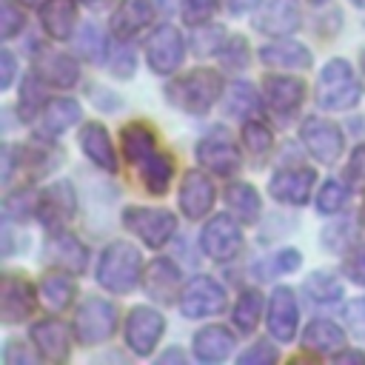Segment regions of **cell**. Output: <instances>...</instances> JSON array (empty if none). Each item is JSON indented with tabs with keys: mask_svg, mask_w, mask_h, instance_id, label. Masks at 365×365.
Here are the masks:
<instances>
[{
	"mask_svg": "<svg viewBox=\"0 0 365 365\" xmlns=\"http://www.w3.org/2000/svg\"><path fill=\"white\" fill-rule=\"evenodd\" d=\"M180 282H182L180 268H177L168 257L151 259L148 268L143 271V288H145V294H148L151 299L163 302V305L174 302V299L182 294V291H180Z\"/></svg>",
	"mask_w": 365,
	"mask_h": 365,
	"instance_id": "20",
	"label": "cell"
},
{
	"mask_svg": "<svg viewBox=\"0 0 365 365\" xmlns=\"http://www.w3.org/2000/svg\"><path fill=\"white\" fill-rule=\"evenodd\" d=\"M220 0H180V17L188 26H208V20L214 17Z\"/></svg>",
	"mask_w": 365,
	"mask_h": 365,
	"instance_id": "42",
	"label": "cell"
},
{
	"mask_svg": "<svg viewBox=\"0 0 365 365\" xmlns=\"http://www.w3.org/2000/svg\"><path fill=\"white\" fill-rule=\"evenodd\" d=\"M57 163H60V151L51 148V145L37 143V145L20 148V165H26L31 177H43V174H48Z\"/></svg>",
	"mask_w": 365,
	"mask_h": 365,
	"instance_id": "36",
	"label": "cell"
},
{
	"mask_svg": "<svg viewBox=\"0 0 365 365\" xmlns=\"http://www.w3.org/2000/svg\"><path fill=\"white\" fill-rule=\"evenodd\" d=\"M151 20H154L151 0H120V6L111 11V34L117 40H128L137 31H143Z\"/></svg>",
	"mask_w": 365,
	"mask_h": 365,
	"instance_id": "24",
	"label": "cell"
},
{
	"mask_svg": "<svg viewBox=\"0 0 365 365\" xmlns=\"http://www.w3.org/2000/svg\"><path fill=\"white\" fill-rule=\"evenodd\" d=\"M182 57H185V40L174 26H160L145 40V63L154 74H174L182 66Z\"/></svg>",
	"mask_w": 365,
	"mask_h": 365,
	"instance_id": "12",
	"label": "cell"
},
{
	"mask_svg": "<svg viewBox=\"0 0 365 365\" xmlns=\"http://www.w3.org/2000/svg\"><path fill=\"white\" fill-rule=\"evenodd\" d=\"M17 3H23V6H40V0H17Z\"/></svg>",
	"mask_w": 365,
	"mask_h": 365,
	"instance_id": "54",
	"label": "cell"
},
{
	"mask_svg": "<svg viewBox=\"0 0 365 365\" xmlns=\"http://www.w3.org/2000/svg\"><path fill=\"white\" fill-rule=\"evenodd\" d=\"M80 117H83V108H80L77 100H71V97H54V100H48V103L43 106V111H40L37 137L51 140V137L63 134L66 128H71L74 123H80Z\"/></svg>",
	"mask_w": 365,
	"mask_h": 365,
	"instance_id": "23",
	"label": "cell"
},
{
	"mask_svg": "<svg viewBox=\"0 0 365 365\" xmlns=\"http://www.w3.org/2000/svg\"><path fill=\"white\" fill-rule=\"evenodd\" d=\"M197 160H200L208 171H214V174H220V177H231V174H237L240 165H242V154H240L237 143H234L231 134H228L225 128H220V125H214V128L197 143Z\"/></svg>",
	"mask_w": 365,
	"mask_h": 365,
	"instance_id": "7",
	"label": "cell"
},
{
	"mask_svg": "<svg viewBox=\"0 0 365 365\" xmlns=\"http://www.w3.org/2000/svg\"><path fill=\"white\" fill-rule=\"evenodd\" d=\"M268 331L277 342H291L297 336V322H299V305L291 288L279 285L274 288L268 299Z\"/></svg>",
	"mask_w": 365,
	"mask_h": 365,
	"instance_id": "16",
	"label": "cell"
},
{
	"mask_svg": "<svg viewBox=\"0 0 365 365\" xmlns=\"http://www.w3.org/2000/svg\"><path fill=\"white\" fill-rule=\"evenodd\" d=\"M299 262H302V254H299L297 248H282V251H277L268 262H262L259 268H268L271 274H288V271H297Z\"/></svg>",
	"mask_w": 365,
	"mask_h": 365,
	"instance_id": "46",
	"label": "cell"
},
{
	"mask_svg": "<svg viewBox=\"0 0 365 365\" xmlns=\"http://www.w3.org/2000/svg\"><path fill=\"white\" fill-rule=\"evenodd\" d=\"M242 143H245V148L254 154V157H265L271 148H274V134L259 123V120H248L245 125H242Z\"/></svg>",
	"mask_w": 365,
	"mask_h": 365,
	"instance_id": "41",
	"label": "cell"
},
{
	"mask_svg": "<svg viewBox=\"0 0 365 365\" xmlns=\"http://www.w3.org/2000/svg\"><path fill=\"white\" fill-rule=\"evenodd\" d=\"M254 26H257V31L274 34V37L291 34L299 26L297 0H265V3H259V11L254 17Z\"/></svg>",
	"mask_w": 365,
	"mask_h": 365,
	"instance_id": "22",
	"label": "cell"
},
{
	"mask_svg": "<svg viewBox=\"0 0 365 365\" xmlns=\"http://www.w3.org/2000/svg\"><path fill=\"white\" fill-rule=\"evenodd\" d=\"M259 60L268 66V68H311L314 57H311V48L297 43V40H274L268 46L259 48Z\"/></svg>",
	"mask_w": 365,
	"mask_h": 365,
	"instance_id": "25",
	"label": "cell"
},
{
	"mask_svg": "<svg viewBox=\"0 0 365 365\" xmlns=\"http://www.w3.org/2000/svg\"><path fill=\"white\" fill-rule=\"evenodd\" d=\"M31 345L37 348V354L48 362H66L68 354H71V345H68V328L60 322V319H40L31 325Z\"/></svg>",
	"mask_w": 365,
	"mask_h": 365,
	"instance_id": "21",
	"label": "cell"
},
{
	"mask_svg": "<svg viewBox=\"0 0 365 365\" xmlns=\"http://www.w3.org/2000/svg\"><path fill=\"white\" fill-rule=\"evenodd\" d=\"M299 137H302V145L308 148V154L325 165L336 163L342 157V148H345V137H342V128L325 117H308L302 120V128H299Z\"/></svg>",
	"mask_w": 365,
	"mask_h": 365,
	"instance_id": "9",
	"label": "cell"
},
{
	"mask_svg": "<svg viewBox=\"0 0 365 365\" xmlns=\"http://www.w3.org/2000/svg\"><path fill=\"white\" fill-rule=\"evenodd\" d=\"M23 26H26L23 9H17L11 0H3L0 3V37L3 40H11L17 31H23Z\"/></svg>",
	"mask_w": 365,
	"mask_h": 365,
	"instance_id": "43",
	"label": "cell"
},
{
	"mask_svg": "<svg viewBox=\"0 0 365 365\" xmlns=\"http://www.w3.org/2000/svg\"><path fill=\"white\" fill-rule=\"evenodd\" d=\"M43 257L66 274H86V265H88V248L66 228L48 231Z\"/></svg>",
	"mask_w": 365,
	"mask_h": 365,
	"instance_id": "14",
	"label": "cell"
},
{
	"mask_svg": "<svg viewBox=\"0 0 365 365\" xmlns=\"http://www.w3.org/2000/svg\"><path fill=\"white\" fill-rule=\"evenodd\" d=\"M345 274L351 282L365 285V242H359L348 257H345Z\"/></svg>",
	"mask_w": 365,
	"mask_h": 365,
	"instance_id": "47",
	"label": "cell"
},
{
	"mask_svg": "<svg viewBox=\"0 0 365 365\" xmlns=\"http://www.w3.org/2000/svg\"><path fill=\"white\" fill-rule=\"evenodd\" d=\"M46 106V91H43V80L40 74H31L23 80V88H20V117L26 123H31L34 117H40Z\"/></svg>",
	"mask_w": 365,
	"mask_h": 365,
	"instance_id": "37",
	"label": "cell"
},
{
	"mask_svg": "<svg viewBox=\"0 0 365 365\" xmlns=\"http://www.w3.org/2000/svg\"><path fill=\"white\" fill-rule=\"evenodd\" d=\"M262 97H265V106L274 114L288 117L302 106L305 83L299 77H288V74H268L262 80Z\"/></svg>",
	"mask_w": 365,
	"mask_h": 365,
	"instance_id": "17",
	"label": "cell"
},
{
	"mask_svg": "<svg viewBox=\"0 0 365 365\" xmlns=\"http://www.w3.org/2000/svg\"><path fill=\"white\" fill-rule=\"evenodd\" d=\"M34 308H37V294H34L31 282L17 274H6L3 288H0V319L6 325L23 322L34 314Z\"/></svg>",
	"mask_w": 365,
	"mask_h": 365,
	"instance_id": "15",
	"label": "cell"
},
{
	"mask_svg": "<svg viewBox=\"0 0 365 365\" xmlns=\"http://www.w3.org/2000/svg\"><path fill=\"white\" fill-rule=\"evenodd\" d=\"M362 225H365V208H362Z\"/></svg>",
	"mask_w": 365,
	"mask_h": 365,
	"instance_id": "57",
	"label": "cell"
},
{
	"mask_svg": "<svg viewBox=\"0 0 365 365\" xmlns=\"http://www.w3.org/2000/svg\"><path fill=\"white\" fill-rule=\"evenodd\" d=\"M348 180L354 182H365V143L354 148L351 160H348Z\"/></svg>",
	"mask_w": 365,
	"mask_h": 365,
	"instance_id": "50",
	"label": "cell"
},
{
	"mask_svg": "<svg viewBox=\"0 0 365 365\" xmlns=\"http://www.w3.org/2000/svg\"><path fill=\"white\" fill-rule=\"evenodd\" d=\"M234 351V334L225 325H205L194 334V356L200 362H222Z\"/></svg>",
	"mask_w": 365,
	"mask_h": 365,
	"instance_id": "28",
	"label": "cell"
},
{
	"mask_svg": "<svg viewBox=\"0 0 365 365\" xmlns=\"http://www.w3.org/2000/svg\"><path fill=\"white\" fill-rule=\"evenodd\" d=\"M225 308V288L208 277V274H200L194 279L185 282L182 294H180V311L182 317L188 319H202V317H214Z\"/></svg>",
	"mask_w": 365,
	"mask_h": 365,
	"instance_id": "8",
	"label": "cell"
},
{
	"mask_svg": "<svg viewBox=\"0 0 365 365\" xmlns=\"http://www.w3.org/2000/svg\"><path fill=\"white\" fill-rule=\"evenodd\" d=\"M259 317H262V294H259L257 288H245V291L237 297V305H234V311H231V319H234V325H237L240 331L251 334V331L257 328Z\"/></svg>",
	"mask_w": 365,
	"mask_h": 365,
	"instance_id": "34",
	"label": "cell"
},
{
	"mask_svg": "<svg viewBox=\"0 0 365 365\" xmlns=\"http://www.w3.org/2000/svg\"><path fill=\"white\" fill-rule=\"evenodd\" d=\"M345 202H348V185L345 182L331 177L319 185V194H317V211L319 214H336L345 208Z\"/></svg>",
	"mask_w": 365,
	"mask_h": 365,
	"instance_id": "40",
	"label": "cell"
},
{
	"mask_svg": "<svg viewBox=\"0 0 365 365\" xmlns=\"http://www.w3.org/2000/svg\"><path fill=\"white\" fill-rule=\"evenodd\" d=\"M302 348L319 356H331L345 351V331L331 319H311L302 334Z\"/></svg>",
	"mask_w": 365,
	"mask_h": 365,
	"instance_id": "27",
	"label": "cell"
},
{
	"mask_svg": "<svg viewBox=\"0 0 365 365\" xmlns=\"http://www.w3.org/2000/svg\"><path fill=\"white\" fill-rule=\"evenodd\" d=\"M259 108H262L259 91L248 80H234L225 88V114H231L237 120H248V117L259 114Z\"/></svg>",
	"mask_w": 365,
	"mask_h": 365,
	"instance_id": "31",
	"label": "cell"
},
{
	"mask_svg": "<svg viewBox=\"0 0 365 365\" xmlns=\"http://www.w3.org/2000/svg\"><path fill=\"white\" fill-rule=\"evenodd\" d=\"M94 277H97V282L106 291H111V294H128L143 279V257H140V251L131 242L114 240L100 254Z\"/></svg>",
	"mask_w": 365,
	"mask_h": 365,
	"instance_id": "3",
	"label": "cell"
},
{
	"mask_svg": "<svg viewBox=\"0 0 365 365\" xmlns=\"http://www.w3.org/2000/svg\"><path fill=\"white\" fill-rule=\"evenodd\" d=\"M123 225L137 234L148 248H163L174 231H177V217L165 208H143V205H128L123 211Z\"/></svg>",
	"mask_w": 365,
	"mask_h": 365,
	"instance_id": "6",
	"label": "cell"
},
{
	"mask_svg": "<svg viewBox=\"0 0 365 365\" xmlns=\"http://www.w3.org/2000/svg\"><path fill=\"white\" fill-rule=\"evenodd\" d=\"M40 294H43V299H46L48 308L63 311V308H68V305L74 302L77 285H74V279L66 277V271H51V274H43V279H40Z\"/></svg>",
	"mask_w": 365,
	"mask_h": 365,
	"instance_id": "33",
	"label": "cell"
},
{
	"mask_svg": "<svg viewBox=\"0 0 365 365\" xmlns=\"http://www.w3.org/2000/svg\"><path fill=\"white\" fill-rule=\"evenodd\" d=\"M74 48H77L80 57H86V60H91V63H100L103 54H106V37H103L100 26L86 23V26L80 29V34L74 37Z\"/></svg>",
	"mask_w": 365,
	"mask_h": 365,
	"instance_id": "39",
	"label": "cell"
},
{
	"mask_svg": "<svg viewBox=\"0 0 365 365\" xmlns=\"http://www.w3.org/2000/svg\"><path fill=\"white\" fill-rule=\"evenodd\" d=\"M311 3H325V0H311Z\"/></svg>",
	"mask_w": 365,
	"mask_h": 365,
	"instance_id": "58",
	"label": "cell"
},
{
	"mask_svg": "<svg viewBox=\"0 0 365 365\" xmlns=\"http://www.w3.org/2000/svg\"><path fill=\"white\" fill-rule=\"evenodd\" d=\"M237 362L240 365H271V362H277V348L268 339H257L248 351L240 354Z\"/></svg>",
	"mask_w": 365,
	"mask_h": 365,
	"instance_id": "45",
	"label": "cell"
},
{
	"mask_svg": "<svg viewBox=\"0 0 365 365\" xmlns=\"http://www.w3.org/2000/svg\"><path fill=\"white\" fill-rule=\"evenodd\" d=\"M317 106L325 111H345L354 108L362 97V86L348 66V60H328L317 77Z\"/></svg>",
	"mask_w": 365,
	"mask_h": 365,
	"instance_id": "4",
	"label": "cell"
},
{
	"mask_svg": "<svg viewBox=\"0 0 365 365\" xmlns=\"http://www.w3.org/2000/svg\"><path fill=\"white\" fill-rule=\"evenodd\" d=\"M220 94H222V77L214 68H191L165 86L168 103L191 117L208 114V108L217 103Z\"/></svg>",
	"mask_w": 365,
	"mask_h": 365,
	"instance_id": "2",
	"label": "cell"
},
{
	"mask_svg": "<svg viewBox=\"0 0 365 365\" xmlns=\"http://www.w3.org/2000/svg\"><path fill=\"white\" fill-rule=\"evenodd\" d=\"M74 336L83 345H103L117 331V305L103 297H88L74 314Z\"/></svg>",
	"mask_w": 365,
	"mask_h": 365,
	"instance_id": "5",
	"label": "cell"
},
{
	"mask_svg": "<svg viewBox=\"0 0 365 365\" xmlns=\"http://www.w3.org/2000/svg\"><path fill=\"white\" fill-rule=\"evenodd\" d=\"M37 205H40V194L34 188H17L11 191L6 200H3V211L9 220H29L31 214H37Z\"/></svg>",
	"mask_w": 365,
	"mask_h": 365,
	"instance_id": "38",
	"label": "cell"
},
{
	"mask_svg": "<svg viewBox=\"0 0 365 365\" xmlns=\"http://www.w3.org/2000/svg\"><path fill=\"white\" fill-rule=\"evenodd\" d=\"M123 154L137 168L148 194H165L174 177V163L165 151L157 148V137L145 123H128L120 131Z\"/></svg>",
	"mask_w": 365,
	"mask_h": 365,
	"instance_id": "1",
	"label": "cell"
},
{
	"mask_svg": "<svg viewBox=\"0 0 365 365\" xmlns=\"http://www.w3.org/2000/svg\"><path fill=\"white\" fill-rule=\"evenodd\" d=\"M37 74H40L43 83L57 86V88H71L80 80L77 60L71 54H66V51H46L37 60Z\"/></svg>",
	"mask_w": 365,
	"mask_h": 365,
	"instance_id": "29",
	"label": "cell"
},
{
	"mask_svg": "<svg viewBox=\"0 0 365 365\" xmlns=\"http://www.w3.org/2000/svg\"><path fill=\"white\" fill-rule=\"evenodd\" d=\"M74 211H77V197H74V188L68 182H54L40 194L37 217L43 220V225L48 231L66 228V222L74 217Z\"/></svg>",
	"mask_w": 365,
	"mask_h": 365,
	"instance_id": "19",
	"label": "cell"
},
{
	"mask_svg": "<svg viewBox=\"0 0 365 365\" xmlns=\"http://www.w3.org/2000/svg\"><path fill=\"white\" fill-rule=\"evenodd\" d=\"M14 68H17L14 54H11L9 48H3V51H0V88H9V86H11V80H14Z\"/></svg>",
	"mask_w": 365,
	"mask_h": 365,
	"instance_id": "51",
	"label": "cell"
},
{
	"mask_svg": "<svg viewBox=\"0 0 365 365\" xmlns=\"http://www.w3.org/2000/svg\"><path fill=\"white\" fill-rule=\"evenodd\" d=\"M214 182L205 177V171H185L182 182H180V211L185 214V220H202L211 205H214Z\"/></svg>",
	"mask_w": 365,
	"mask_h": 365,
	"instance_id": "18",
	"label": "cell"
},
{
	"mask_svg": "<svg viewBox=\"0 0 365 365\" xmlns=\"http://www.w3.org/2000/svg\"><path fill=\"white\" fill-rule=\"evenodd\" d=\"M80 3H86V6H97L100 0H80Z\"/></svg>",
	"mask_w": 365,
	"mask_h": 365,
	"instance_id": "55",
	"label": "cell"
},
{
	"mask_svg": "<svg viewBox=\"0 0 365 365\" xmlns=\"http://www.w3.org/2000/svg\"><path fill=\"white\" fill-rule=\"evenodd\" d=\"M262 0H228V11L231 14H248L254 9H259Z\"/></svg>",
	"mask_w": 365,
	"mask_h": 365,
	"instance_id": "52",
	"label": "cell"
},
{
	"mask_svg": "<svg viewBox=\"0 0 365 365\" xmlns=\"http://www.w3.org/2000/svg\"><path fill=\"white\" fill-rule=\"evenodd\" d=\"M225 205L242 222H254L259 217V194L251 182H228L225 185Z\"/></svg>",
	"mask_w": 365,
	"mask_h": 365,
	"instance_id": "32",
	"label": "cell"
},
{
	"mask_svg": "<svg viewBox=\"0 0 365 365\" xmlns=\"http://www.w3.org/2000/svg\"><path fill=\"white\" fill-rule=\"evenodd\" d=\"M302 291L311 297V302H319V305H331L342 299V282L331 271H314L305 279Z\"/></svg>",
	"mask_w": 365,
	"mask_h": 365,
	"instance_id": "35",
	"label": "cell"
},
{
	"mask_svg": "<svg viewBox=\"0 0 365 365\" xmlns=\"http://www.w3.org/2000/svg\"><path fill=\"white\" fill-rule=\"evenodd\" d=\"M165 334V317L148 305H137L128 311V319H125V345L131 348V354L137 356H148L160 336Z\"/></svg>",
	"mask_w": 365,
	"mask_h": 365,
	"instance_id": "11",
	"label": "cell"
},
{
	"mask_svg": "<svg viewBox=\"0 0 365 365\" xmlns=\"http://www.w3.org/2000/svg\"><path fill=\"white\" fill-rule=\"evenodd\" d=\"M220 60H222V66H228V68H245V60H248V46H245V40H242L240 34L228 37V40L222 43V48H220Z\"/></svg>",
	"mask_w": 365,
	"mask_h": 365,
	"instance_id": "44",
	"label": "cell"
},
{
	"mask_svg": "<svg viewBox=\"0 0 365 365\" xmlns=\"http://www.w3.org/2000/svg\"><path fill=\"white\" fill-rule=\"evenodd\" d=\"M200 248L205 257L217 259V262H228L240 254L242 248V231L237 228L234 217L228 214H214L202 231H200Z\"/></svg>",
	"mask_w": 365,
	"mask_h": 365,
	"instance_id": "10",
	"label": "cell"
},
{
	"mask_svg": "<svg viewBox=\"0 0 365 365\" xmlns=\"http://www.w3.org/2000/svg\"><path fill=\"white\" fill-rule=\"evenodd\" d=\"M351 3H354V6H365V0H351Z\"/></svg>",
	"mask_w": 365,
	"mask_h": 365,
	"instance_id": "56",
	"label": "cell"
},
{
	"mask_svg": "<svg viewBox=\"0 0 365 365\" xmlns=\"http://www.w3.org/2000/svg\"><path fill=\"white\" fill-rule=\"evenodd\" d=\"M77 23L74 0H46L40 6V26L54 40H68Z\"/></svg>",
	"mask_w": 365,
	"mask_h": 365,
	"instance_id": "30",
	"label": "cell"
},
{
	"mask_svg": "<svg viewBox=\"0 0 365 365\" xmlns=\"http://www.w3.org/2000/svg\"><path fill=\"white\" fill-rule=\"evenodd\" d=\"M317 182V171L305 165H288L274 171L268 182V194L282 205H305L311 197V188Z\"/></svg>",
	"mask_w": 365,
	"mask_h": 365,
	"instance_id": "13",
	"label": "cell"
},
{
	"mask_svg": "<svg viewBox=\"0 0 365 365\" xmlns=\"http://www.w3.org/2000/svg\"><path fill=\"white\" fill-rule=\"evenodd\" d=\"M3 362L6 365H31L34 354H29V348L20 339H9L6 348H3Z\"/></svg>",
	"mask_w": 365,
	"mask_h": 365,
	"instance_id": "48",
	"label": "cell"
},
{
	"mask_svg": "<svg viewBox=\"0 0 365 365\" xmlns=\"http://www.w3.org/2000/svg\"><path fill=\"white\" fill-rule=\"evenodd\" d=\"M131 68H134V54L128 46H117L114 48V57H111V71L117 77H131Z\"/></svg>",
	"mask_w": 365,
	"mask_h": 365,
	"instance_id": "49",
	"label": "cell"
},
{
	"mask_svg": "<svg viewBox=\"0 0 365 365\" xmlns=\"http://www.w3.org/2000/svg\"><path fill=\"white\" fill-rule=\"evenodd\" d=\"M80 148L83 154L103 171H117V154L111 145V137L103 123H88L80 131Z\"/></svg>",
	"mask_w": 365,
	"mask_h": 365,
	"instance_id": "26",
	"label": "cell"
},
{
	"mask_svg": "<svg viewBox=\"0 0 365 365\" xmlns=\"http://www.w3.org/2000/svg\"><path fill=\"white\" fill-rule=\"evenodd\" d=\"M336 359L339 362H365V354L362 351H339Z\"/></svg>",
	"mask_w": 365,
	"mask_h": 365,
	"instance_id": "53",
	"label": "cell"
}]
</instances>
